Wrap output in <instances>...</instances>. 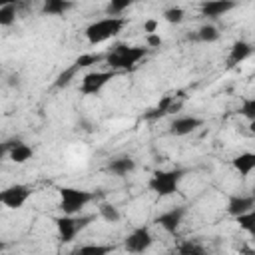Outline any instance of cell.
<instances>
[{"instance_id":"6da1fadb","label":"cell","mask_w":255,"mask_h":255,"mask_svg":"<svg viewBox=\"0 0 255 255\" xmlns=\"http://www.w3.org/2000/svg\"><path fill=\"white\" fill-rule=\"evenodd\" d=\"M145 54H147V48H143V46L116 44L108 54H104V62H106L112 70H129V68H133Z\"/></svg>"},{"instance_id":"7a4b0ae2","label":"cell","mask_w":255,"mask_h":255,"mask_svg":"<svg viewBox=\"0 0 255 255\" xmlns=\"http://www.w3.org/2000/svg\"><path fill=\"white\" fill-rule=\"evenodd\" d=\"M124 26H126V20L122 16H108V18L92 22L86 28V38L92 46H96V44H102V42L118 36L124 30Z\"/></svg>"},{"instance_id":"3957f363","label":"cell","mask_w":255,"mask_h":255,"mask_svg":"<svg viewBox=\"0 0 255 255\" xmlns=\"http://www.w3.org/2000/svg\"><path fill=\"white\" fill-rule=\"evenodd\" d=\"M183 175H185L183 169H157L151 173L147 185L157 197H167L177 191Z\"/></svg>"},{"instance_id":"277c9868","label":"cell","mask_w":255,"mask_h":255,"mask_svg":"<svg viewBox=\"0 0 255 255\" xmlns=\"http://www.w3.org/2000/svg\"><path fill=\"white\" fill-rule=\"evenodd\" d=\"M58 193H60V209H62V213H68V215L80 213L96 197L92 191H86L80 187H68V185L60 187Z\"/></svg>"},{"instance_id":"5b68a950","label":"cell","mask_w":255,"mask_h":255,"mask_svg":"<svg viewBox=\"0 0 255 255\" xmlns=\"http://www.w3.org/2000/svg\"><path fill=\"white\" fill-rule=\"evenodd\" d=\"M94 221V215H60V217H54V223H56V229H58V235H60V241L62 243H70L76 239V235L80 231H84L90 223Z\"/></svg>"},{"instance_id":"8992f818","label":"cell","mask_w":255,"mask_h":255,"mask_svg":"<svg viewBox=\"0 0 255 255\" xmlns=\"http://www.w3.org/2000/svg\"><path fill=\"white\" fill-rule=\"evenodd\" d=\"M30 187L24 185V183H14V185H8L6 189L0 191V201L2 205H6L8 209H20L28 197H30Z\"/></svg>"},{"instance_id":"52a82bcc","label":"cell","mask_w":255,"mask_h":255,"mask_svg":"<svg viewBox=\"0 0 255 255\" xmlns=\"http://www.w3.org/2000/svg\"><path fill=\"white\" fill-rule=\"evenodd\" d=\"M151 243H153V237H151L149 227L141 225V227H135V229L126 237L124 247H126V251H129V253H143V251H147V249L151 247Z\"/></svg>"},{"instance_id":"ba28073f","label":"cell","mask_w":255,"mask_h":255,"mask_svg":"<svg viewBox=\"0 0 255 255\" xmlns=\"http://www.w3.org/2000/svg\"><path fill=\"white\" fill-rule=\"evenodd\" d=\"M116 76V70L112 72H90L82 78V84H80V92L84 96H96L102 92V88Z\"/></svg>"},{"instance_id":"9c48e42d","label":"cell","mask_w":255,"mask_h":255,"mask_svg":"<svg viewBox=\"0 0 255 255\" xmlns=\"http://www.w3.org/2000/svg\"><path fill=\"white\" fill-rule=\"evenodd\" d=\"M185 213H187V207H185V205H177V207H171V209L163 211L161 215H157V217H155V223H157L163 231L175 233V231L179 229V225H181Z\"/></svg>"},{"instance_id":"30bf717a","label":"cell","mask_w":255,"mask_h":255,"mask_svg":"<svg viewBox=\"0 0 255 255\" xmlns=\"http://www.w3.org/2000/svg\"><path fill=\"white\" fill-rule=\"evenodd\" d=\"M201 126H203V120L201 118H195V116H179V118L171 120L169 133L181 137V135H189L191 131H195Z\"/></svg>"},{"instance_id":"8fae6325","label":"cell","mask_w":255,"mask_h":255,"mask_svg":"<svg viewBox=\"0 0 255 255\" xmlns=\"http://www.w3.org/2000/svg\"><path fill=\"white\" fill-rule=\"evenodd\" d=\"M235 6H237L235 0H203L199 4V14L205 18H219L229 10H233Z\"/></svg>"},{"instance_id":"7c38bea8","label":"cell","mask_w":255,"mask_h":255,"mask_svg":"<svg viewBox=\"0 0 255 255\" xmlns=\"http://www.w3.org/2000/svg\"><path fill=\"white\" fill-rule=\"evenodd\" d=\"M6 143H8V157L14 163H26L28 159H32L34 149L28 143H24L22 139L12 137V139H6Z\"/></svg>"},{"instance_id":"4fadbf2b","label":"cell","mask_w":255,"mask_h":255,"mask_svg":"<svg viewBox=\"0 0 255 255\" xmlns=\"http://www.w3.org/2000/svg\"><path fill=\"white\" fill-rule=\"evenodd\" d=\"M255 207V197L253 195H231L229 201H227V213L229 215H239V213H245L249 209Z\"/></svg>"},{"instance_id":"5bb4252c","label":"cell","mask_w":255,"mask_h":255,"mask_svg":"<svg viewBox=\"0 0 255 255\" xmlns=\"http://www.w3.org/2000/svg\"><path fill=\"white\" fill-rule=\"evenodd\" d=\"M133 169H135V159L129 157V155L114 157V159L108 163V171H112V173L118 175V177H126V175L131 173Z\"/></svg>"},{"instance_id":"9a60e30c","label":"cell","mask_w":255,"mask_h":255,"mask_svg":"<svg viewBox=\"0 0 255 255\" xmlns=\"http://www.w3.org/2000/svg\"><path fill=\"white\" fill-rule=\"evenodd\" d=\"M251 54H253V46H251L249 42L239 40V42H235V44L231 46V50H229V56H227V66L231 68V66L239 64V62L247 60Z\"/></svg>"},{"instance_id":"2e32d148","label":"cell","mask_w":255,"mask_h":255,"mask_svg":"<svg viewBox=\"0 0 255 255\" xmlns=\"http://www.w3.org/2000/svg\"><path fill=\"white\" fill-rule=\"evenodd\" d=\"M231 165L241 173V177H247L255 169V153L253 151H243L237 157L231 159Z\"/></svg>"},{"instance_id":"e0dca14e","label":"cell","mask_w":255,"mask_h":255,"mask_svg":"<svg viewBox=\"0 0 255 255\" xmlns=\"http://www.w3.org/2000/svg\"><path fill=\"white\" fill-rule=\"evenodd\" d=\"M177 108H179V104H175L173 96H163L161 102H159L153 110H149V112L145 114V120H157V118H161V116H165V114L175 112Z\"/></svg>"},{"instance_id":"ac0fdd59","label":"cell","mask_w":255,"mask_h":255,"mask_svg":"<svg viewBox=\"0 0 255 255\" xmlns=\"http://www.w3.org/2000/svg\"><path fill=\"white\" fill-rule=\"evenodd\" d=\"M70 8H74L72 0H44L42 2V14L46 16H62Z\"/></svg>"},{"instance_id":"d6986e66","label":"cell","mask_w":255,"mask_h":255,"mask_svg":"<svg viewBox=\"0 0 255 255\" xmlns=\"http://www.w3.org/2000/svg\"><path fill=\"white\" fill-rule=\"evenodd\" d=\"M193 40H199V42L211 44V42H217V40H219V32H217V28H215V26L205 24V26H201V28L195 32Z\"/></svg>"},{"instance_id":"ffe728a7","label":"cell","mask_w":255,"mask_h":255,"mask_svg":"<svg viewBox=\"0 0 255 255\" xmlns=\"http://www.w3.org/2000/svg\"><path fill=\"white\" fill-rule=\"evenodd\" d=\"M98 213H100V217H102L104 221H108V223H118V221L122 219L120 209H118L114 203H100Z\"/></svg>"},{"instance_id":"44dd1931","label":"cell","mask_w":255,"mask_h":255,"mask_svg":"<svg viewBox=\"0 0 255 255\" xmlns=\"http://www.w3.org/2000/svg\"><path fill=\"white\" fill-rule=\"evenodd\" d=\"M135 0H108V6H106V14L108 16H120L124 14Z\"/></svg>"},{"instance_id":"7402d4cb","label":"cell","mask_w":255,"mask_h":255,"mask_svg":"<svg viewBox=\"0 0 255 255\" xmlns=\"http://www.w3.org/2000/svg\"><path fill=\"white\" fill-rule=\"evenodd\" d=\"M235 219H237V223H239V227H241L243 231H247V233H251V235L255 233V213H253V209L235 215Z\"/></svg>"},{"instance_id":"603a6c76","label":"cell","mask_w":255,"mask_h":255,"mask_svg":"<svg viewBox=\"0 0 255 255\" xmlns=\"http://www.w3.org/2000/svg\"><path fill=\"white\" fill-rule=\"evenodd\" d=\"M16 4L0 6V26H12L16 22Z\"/></svg>"},{"instance_id":"cb8c5ba5","label":"cell","mask_w":255,"mask_h":255,"mask_svg":"<svg viewBox=\"0 0 255 255\" xmlns=\"http://www.w3.org/2000/svg\"><path fill=\"white\" fill-rule=\"evenodd\" d=\"M163 18H165V22H169V24H181L183 18H185V10L179 8V6H171V8L163 10Z\"/></svg>"},{"instance_id":"d4e9b609","label":"cell","mask_w":255,"mask_h":255,"mask_svg":"<svg viewBox=\"0 0 255 255\" xmlns=\"http://www.w3.org/2000/svg\"><path fill=\"white\" fill-rule=\"evenodd\" d=\"M112 249H114L112 245H82V247L76 249V253H82V255H106Z\"/></svg>"},{"instance_id":"484cf974","label":"cell","mask_w":255,"mask_h":255,"mask_svg":"<svg viewBox=\"0 0 255 255\" xmlns=\"http://www.w3.org/2000/svg\"><path fill=\"white\" fill-rule=\"evenodd\" d=\"M177 253H181V255H203L205 253V249L199 245V243H195V241H183L179 247H177Z\"/></svg>"},{"instance_id":"4316f807","label":"cell","mask_w":255,"mask_h":255,"mask_svg":"<svg viewBox=\"0 0 255 255\" xmlns=\"http://www.w3.org/2000/svg\"><path fill=\"white\" fill-rule=\"evenodd\" d=\"M102 60H104V54H82L80 58H76L74 66L78 70H82V68H88V66L96 64V62H102Z\"/></svg>"},{"instance_id":"83f0119b","label":"cell","mask_w":255,"mask_h":255,"mask_svg":"<svg viewBox=\"0 0 255 255\" xmlns=\"http://www.w3.org/2000/svg\"><path fill=\"white\" fill-rule=\"evenodd\" d=\"M78 72H80V70H78L74 64H72L70 68H66V70L56 78V88H64V86H68V84L74 80V76H76Z\"/></svg>"},{"instance_id":"f1b7e54d","label":"cell","mask_w":255,"mask_h":255,"mask_svg":"<svg viewBox=\"0 0 255 255\" xmlns=\"http://www.w3.org/2000/svg\"><path fill=\"white\" fill-rule=\"evenodd\" d=\"M239 112H241V116H245L249 122H253V120H255V100H253V98H245Z\"/></svg>"},{"instance_id":"f546056e","label":"cell","mask_w":255,"mask_h":255,"mask_svg":"<svg viewBox=\"0 0 255 255\" xmlns=\"http://www.w3.org/2000/svg\"><path fill=\"white\" fill-rule=\"evenodd\" d=\"M147 46L149 48H159L161 46V38H159V34H147Z\"/></svg>"},{"instance_id":"4dcf8cb0","label":"cell","mask_w":255,"mask_h":255,"mask_svg":"<svg viewBox=\"0 0 255 255\" xmlns=\"http://www.w3.org/2000/svg\"><path fill=\"white\" fill-rule=\"evenodd\" d=\"M155 30H157V20L149 18V20H145V22H143V32H147V34H153Z\"/></svg>"},{"instance_id":"1f68e13d","label":"cell","mask_w":255,"mask_h":255,"mask_svg":"<svg viewBox=\"0 0 255 255\" xmlns=\"http://www.w3.org/2000/svg\"><path fill=\"white\" fill-rule=\"evenodd\" d=\"M8 155V143L6 141H0V163H2V159Z\"/></svg>"},{"instance_id":"d6a6232c","label":"cell","mask_w":255,"mask_h":255,"mask_svg":"<svg viewBox=\"0 0 255 255\" xmlns=\"http://www.w3.org/2000/svg\"><path fill=\"white\" fill-rule=\"evenodd\" d=\"M18 0H0V6H6V4H16Z\"/></svg>"},{"instance_id":"836d02e7","label":"cell","mask_w":255,"mask_h":255,"mask_svg":"<svg viewBox=\"0 0 255 255\" xmlns=\"http://www.w3.org/2000/svg\"><path fill=\"white\" fill-rule=\"evenodd\" d=\"M4 247H6V245H4V243H0V251H2V249H4Z\"/></svg>"},{"instance_id":"e575fe53","label":"cell","mask_w":255,"mask_h":255,"mask_svg":"<svg viewBox=\"0 0 255 255\" xmlns=\"http://www.w3.org/2000/svg\"><path fill=\"white\" fill-rule=\"evenodd\" d=\"M0 205H2V201H0Z\"/></svg>"}]
</instances>
